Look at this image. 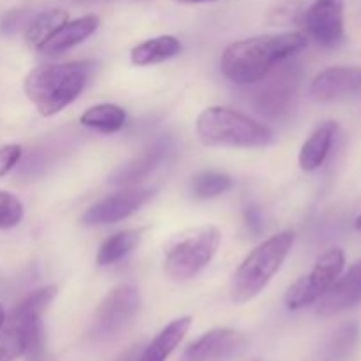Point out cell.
Wrapping results in <instances>:
<instances>
[{"label": "cell", "instance_id": "1", "mask_svg": "<svg viewBox=\"0 0 361 361\" xmlns=\"http://www.w3.org/2000/svg\"><path fill=\"white\" fill-rule=\"evenodd\" d=\"M307 44V35L296 30L235 41L222 53L221 73L231 83L249 87L267 76L279 63L305 49Z\"/></svg>", "mask_w": 361, "mask_h": 361}, {"label": "cell", "instance_id": "2", "mask_svg": "<svg viewBox=\"0 0 361 361\" xmlns=\"http://www.w3.org/2000/svg\"><path fill=\"white\" fill-rule=\"evenodd\" d=\"M94 67L92 60L35 67L23 81L25 95L42 116L56 115L85 90Z\"/></svg>", "mask_w": 361, "mask_h": 361}, {"label": "cell", "instance_id": "3", "mask_svg": "<svg viewBox=\"0 0 361 361\" xmlns=\"http://www.w3.org/2000/svg\"><path fill=\"white\" fill-rule=\"evenodd\" d=\"M293 245H295V233L281 231L250 250L233 274V302L247 303L263 293L288 259Z\"/></svg>", "mask_w": 361, "mask_h": 361}, {"label": "cell", "instance_id": "4", "mask_svg": "<svg viewBox=\"0 0 361 361\" xmlns=\"http://www.w3.org/2000/svg\"><path fill=\"white\" fill-rule=\"evenodd\" d=\"M196 134L207 147L226 148H259L274 140L270 127L222 106H210L197 115Z\"/></svg>", "mask_w": 361, "mask_h": 361}, {"label": "cell", "instance_id": "5", "mask_svg": "<svg viewBox=\"0 0 361 361\" xmlns=\"http://www.w3.org/2000/svg\"><path fill=\"white\" fill-rule=\"evenodd\" d=\"M222 233L217 226H197L180 233L166 247L162 268L175 282H187L200 275L217 254Z\"/></svg>", "mask_w": 361, "mask_h": 361}, {"label": "cell", "instance_id": "6", "mask_svg": "<svg viewBox=\"0 0 361 361\" xmlns=\"http://www.w3.org/2000/svg\"><path fill=\"white\" fill-rule=\"evenodd\" d=\"M300 80H302V69L296 63L274 67L267 76L249 85L252 87L250 104L256 108L257 113L268 118H281L295 106Z\"/></svg>", "mask_w": 361, "mask_h": 361}, {"label": "cell", "instance_id": "7", "mask_svg": "<svg viewBox=\"0 0 361 361\" xmlns=\"http://www.w3.org/2000/svg\"><path fill=\"white\" fill-rule=\"evenodd\" d=\"M345 264V254L342 249H330L317 257L312 270L302 275L286 291L284 303L289 310H302L319 302L331 288Z\"/></svg>", "mask_w": 361, "mask_h": 361}, {"label": "cell", "instance_id": "8", "mask_svg": "<svg viewBox=\"0 0 361 361\" xmlns=\"http://www.w3.org/2000/svg\"><path fill=\"white\" fill-rule=\"evenodd\" d=\"M140 291L133 284L116 286L99 303L94 314L92 331L97 338L115 337L133 323L140 312Z\"/></svg>", "mask_w": 361, "mask_h": 361}, {"label": "cell", "instance_id": "9", "mask_svg": "<svg viewBox=\"0 0 361 361\" xmlns=\"http://www.w3.org/2000/svg\"><path fill=\"white\" fill-rule=\"evenodd\" d=\"M152 196H154V190L148 189H129L111 194L92 204L81 217V224L94 228V226H106L123 221L140 212L141 207H145L152 200Z\"/></svg>", "mask_w": 361, "mask_h": 361}, {"label": "cell", "instance_id": "10", "mask_svg": "<svg viewBox=\"0 0 361 361\" xmlns=\"http://www.w3.org/2000/svg\"><path fill=\"white\" fill-rule=\"evenodd\" d=\"M310 37L324 48H335L344 41V0H316L305 13Z\"/></svg>", "mask_w": 361, "mask_h": 361}, {"label": "cell", "instance_id": "11", "mask_svg": "<svg viewBox=\"0 0 361 361\" xmlns=\"http://www.w3.org/2000/svg\"><path fill=\"white\" fill-rule=\"evenodd\" d=\"M247 338L231 328H215L201 335L183 353V361H228L245 351Z\"/></svg>", "mask_w": 361, "mask_h": 361}, {"label": "cell", "instance_id": "12", "mask_svg": "<svg viewBox=\"0 0 361 361\" xmlns=\"http://www.w3.org/2000/svg\"><path fill=\"white\" fill-rule=\"evenodd\" d=\"M314 101H337L361 92V67H328L310 83Z\"/></svg>", "mask_w": 361, "mask_h": 361}, {"label": "cell", "instance_id": "13", "mask_svg": "<svg viewBox=\"0 0 361 361\" xmlns=\"http://www.w3.org/2000/svg\"><path fill=\"white\" fill-rule=\"evenodd\" d=\"M361 302V259L356 261L344 275H338L326 295L317 302L316 314L321 317H331L344 310L353 309Z\"/></svg>", "mask_w": 361, "mask_h": 361}, {"label": "cell", "instance_id": "14", "mask_svg": "<svg viewBox=\"0 0 361 361\" xmlns=\"http://www.w3.org/2000/svg\"><path fill=\"white\" fill-rule=\"evenodd\" d=\"M99 25H101V20L95 14H87V16L66 21L37 51L42 55H59V53L67 51L95 34Z\"/></svg>", "mask_w": 361, "mask_h": 361}, {"label": "cell", "instance_id": "15", "mask_svg": "<svg viewBox=\"0 0 361 361\" xmlns=\"http://www.w3.org/2000/svg\"><path fill=\"white\" fill-rule=\"evenodd\" d=\"M169 150H171V141H169L168 137H161V140L155 141L154 145H150L140 157H136L133 162H129L126 168L120 169V171L113 176V183H116V185H130V183L147 178V176L164 161V157L169 154Z\"/></svg>", "mask_w": 361, "mask_h": 361}, {"label": "cell", "instance_id": "16", "mask_svg": "<svg viewBox=\"0 0 361 361\" xmlns=\"http://www.w3.org/2000/svg\"><path fill=\"white\" fill-rule=\"evenodd\" d=\"M192 324V317L183 316L178 319L171 321L166 328L159 331L157 337L145 348L141 356L136 361H166L173 351L180 345V342L185 338Z\"/></svg>", "mask_w": 361, "mask_h": 361}, {"label": "cell", "instance_id": "17", "mask_svg": "<svg viewBox=\"0 0 361 361\" xmlns=\"http://www.w3.org/2000/svg\"><path fill=\"white\" fill-rule=\"evenodd\" d=\"M335 134H337V123L335 122H324L323 126L317 127L307 141L303 143L302 150H300V168L303 171H316L317 168L323 166L326 161L328 154L334 145Z\"/></svg>", "mask_w": 361, "mask_h": 361}, {"label": "cell", "instance_id": "18", "mask_svg": "<svg viewBox=\"0 0 361 361\" xmlns=\"http://www.w3.org/2000/svg\"><path fill=\"white\" fill-rule=\"evenodd\" d=\"M182 51V42L175 35H157V37L147 39L130 49V62L137 67L155 66V63L166 62L175 59Z\"/></svg>", "mask_w": 361, "mask_h": 361}, {"label": "cell", "instance_id": "19", "mask_svg": "<svg viewBox=\"0 0 361 361\" xmlns=\"http://www.w3.org/2000/svg\"><path fill=\"white\" fill-rule=\"evenodd\" d=\"M127 122V113L122 106L102 102V104L90 106L80 116V123L87 129L99 130V133L111 134L122 129Z\"/></svg>", "mask_w": 361, "mask_h": 361}, {"label": "cell", "instance_id": "20", "mask_svg": "<svg viewBox=\"0 0 361 361\" xmlns=\"http://www.w3.org/2000/svg\"><path fill=\"white\" fill-rule=\"evenodd\" d=\"M66 21H69V14L63 9H48L35 14L25 28V41L32 49L37 51Z\"/></svg>", "mask_w": 361, "mask_h": 361}, {"label": "cell", "instance_id": "21", "mask_svg": "<svg viewBox=\"0 0 361 361\" xmlns=\"http://www.w3.org/2000/svg\"><path fill=\"white\" fill-rule=\"evenodd\" d=\"M141 235L143 229H126V231H118L106 238L101 243L95 256V263L99 267H109V264L118 263L126 256H129L137 243L141 242Z\"/></svg>", "mask_w": 361, "mask_h": 361}, {"label": "cell", "instance_id": "22", "mask_svg": "<svg viewBox=\"0 0 361 361\" xmlns=\"http://www.w3.org/2000/svg\"><path fill=\"white\" fill-rule=\"evenodd\" d=\"M231 187L233 180L226 173L203 171L192 178V182H190V192L197 200H212V197L226 194Z\"/></svg>", "mask_w": 361, "mask_h": 361}, {"label": "cell", "instance_id": "23", "mask_svg": "<svg viewBox=\"0 0 361 361\" xmlns=\"http://www.w3.org/2000/svg\"><path fill=\"white\" fill-rule=\"evenodd\" d=\"M23 219V204L11 192L0 190V229L16 228Z\"/></svg>", "mask_w": 361, "mask_h": 361}, {"label": "cell", "instance_id": "24", "mask_svg": "<svg viewBox=\"0 0 361 361\" xmlns=\"http://www.w3.org/2000/svg\"><path fill=\"white\" fill-rule=\"evenodd\" d=\"M21 154H23V150L16 143L4 145L0 148V176H6L20 162Z\"/></svg>", "mask_w": 361, "mask_h": 361}, {"label": "cell", "instance_id": "25", "mask_svg": "<svg viewBox=\"0 0 361 361\" xmlns=\"http://www.w3.org/2000/svg\"><path fill=\"white\" fill-rule=\"evenodd\" d=\"M245 222L247 228L254 233V235H259L261 229H263V221H261V212L256 207H249L245 212Z\"/></svg>", "mask_w": 361, "mask_h": 361}, {"label": "cell", "instance_id": "26", "mask_svg": "<svg viewBox=\"0 0 361 361\" xmlns=\"http://www.w3.org/2000/svg\"><path fill=\"white\" fill-rule=\"evenodd\" d=\"M180 4H187V6H192V4H208V2H215V0H176Z\"/></svg>", "mask_w": 361, "mask_h": 361}, {"label": "cell", "instance_id": "27", "mask_svg": "<svg viewBox=\"0 0 361 361\" xmlns=\"http://www.w3.org/2000/svg\"><path fill=\"white\" fill-rule=\"evenodd\" d=\"M6 312H4V309H2V307H0V328H2L4 326V323H6Z\"/></svg>", "mask_w": 361, "mask_h": 361}, {"label": "cell", "instance_id": "28", "mask_svg": "<svg viewBox=\"0 0 361 361\" xmlns=\"http://www.w3.org/2000/svg\"><path fill=\"white\" fill-rule=\"evenodd\" d=\"M355 226H356V229H358V231H361V215H360V217H358V219H356Z\"/></svg>", "mask_w": 361, "mask_h": 361}]
</instances>
